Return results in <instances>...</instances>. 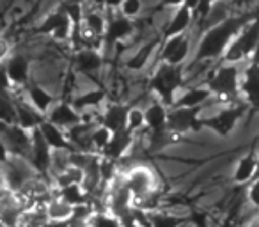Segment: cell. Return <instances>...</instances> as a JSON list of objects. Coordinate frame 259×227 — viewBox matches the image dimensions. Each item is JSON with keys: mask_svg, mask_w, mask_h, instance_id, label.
Masks as SVG:
<instances>
[{"mask_svg": "<svg viewBox=\"0 0 259 227\" xmlns=\"http://www.w3.org/2000/svg\"><path fill=\"white\" fill-rule=\"evenodd\" d=\"M257 13H243L238 16H229L213 25L204 32V36L199 41V47L195 50V61H215L219 57H224L229 44L234 41V37L243 30L247 23H250L255 18Z\"/></svg>", "mask_w": 259, "mask_h": 227, "instance_id": "cell-1", "label": "cell"}, {"mask_svg": "<svg viewBox=\"0 0 259 227\" xmlns=\"http://www.w3.org/2000/svg\"><path fill=\"white\" fill-rule=\"evenodd\" d=\"M183 69L181 66L169 64V62H160V66L155 69V73L149 78V89L158 96L160 101L167 107H174L176 103V93L183 83Z\"/></svg>", "mask_w": 259, "mask_h": 227, "instance_id": "cell-2", "label": "cell"}, {"mask_svg": "<svg viewBox=\"0 0 259 227\" xmlns=\"http://www.w3.org/2000/svg\"><path fill=\"white\" fill-rule=\"evenodd\" d=\"M208 87L211 89L213 96L222 98V100H236L241 93V78L238 64L226 62L220 68L215 69L208 80Z\"/></svg>", "mask_w": 259, "mask_h": 227, "instance_id": "cell-3", "label": "cell"}, {"mask_svg": "<svg viewBox=\"0 0 259 227\" xmlns=\"http://www.w3.org/2000/svg\"><path fill=\"white\" fill-rule=\"evenodd\" d=\"M259 41V11L255 15V18L250 23L243 27L240 34L234 37V41L229 44V48L224 54V61L226 62H234L238 64L240 61L250 59L252 54L255 50V44Z\"/></svg>", "mask_w": 259, "mask_h": 227, "instance_id": "cell-4", "label": "cell"}, {"mask_svg": "<svg viewBox=\"0 0 259 227\" xmlns=\"http://www.w3.org/2000/svg\"><path fill=\"white\" fill-rule=\"evenodd\" d=\"M2 141H4V156H25L29 158L32 149V131L20 124L2 123Z\"/></svg>", "mask_w": 259, "mask_h": 227, "instance_id": "cell-5", "label": "cell"}, {"mask_svg": "<svg viewBox=\"0 0 259 227\" xmlns=\"http://www.w3.org/2000/svg\"><path fill=\"white\" fill-rule=\"evenodd\" d=\"M167 128L183 137L188 131H201L204 126V117H201V108L170 107Z\"/></svg>", "mask_w": 259, "mask_h": 227, "instance_id": "cell-6", "label": "cell"}, {"mask_svg": "<svg viewBox=\"0 0 259 227\" xmlns=\"http://www.w3.org/2000/svg\"><path fill=\"white\" fill-rule=\"evenodd\" d=\"M39 34H50L54 39L57 41H66L71 39L73 36V22L69 18V15L66 13L64 6L59 4L54 11H50L45 20L37 27Z\"/></svg>", "mask_w": 259, "mask_h": 227, "instance_id": "cell-7", "label": "cell"}, {"mask_svg": "<svg viewBox=\"0 0 259 227\" xmlns=\"http://www.w3.org/2000/svg\"><path fill=\"white\" fill-rule=\"evenodd\" d=\"M247 107L240 103L229 105V107H224L222 110H219L215 116L204 117V126L211 128L217 135L220 137H227L229 133H233V130L236 128L238 121L243 117Z\"/></svg>", "mask_w": 259, "mask_h": 227, "instance_id": "cell-8", "label": "cell"}, {"mask_svg": "<svg viewBox=\"0 0 259 227\" xmlns=\"http://www.w3.org/2000/svg\"><path fill=\"white\" fill-rule=\"evenodd\" d=\"M124 181L128 185L130 192L134 194V199L148 195L153 190H158L156 174L146 165H132L124 172Z\"/></svg>", "mask_w": 259, "mask_h": 227, "instance_id": "cell-9", "label": "cell"}, {"mask_svg": "<svg viewBox=\"0 0 259 227\" xmlns=\"http://www.w3.org/2000/svg\"><path fill=\"white\" fill-rule=\"evenodd\" d=\"M52 153L54 149L48 146V142L45 141L43 133L39 128L32 130V149H30L29 160L36 170L41 176H50V167H52Z\"/></svg>", "mask_w": 259, "mask_h": 227, "instance_id": "cell-10", "label": "cell"}, {"mask_svg": "<svg viewBox=\"0 0 259 227\" xmlns=\"http://www.w3.org/2000/svg\"><path fill=\"white\" fill-rule=\"evenodd\" d=\"M188 54H190V39H188L187 34H180V36L163 39V47L160 50V57H162L163 62L181 66L187 61Z\"/></svg>", "mask_w": 259, "mask_h": 227, "instance_id": "cell-11", "label": "cell"}, {"mask_svg": "<svg viewBox=\"0 0 259 227\" xmlns=\"http://www.w3.org/2000/svg\"><path fill=\"white\" fill-rule=\"evenodd\" d=\"M135 135L134 131L130 130V128H124V130H119V131H114V135H112L110 142H108L107 148L101 151V155L107 156V158H112V160H117V162H121V160H124L126 156H128L130 149H132V146L135 144Z\"/></svg>", "mask_w": 259, "mask_h": 227, "instance_id": "cell-12", "label": "cell"}, {"mask_svg": "<svg viewBox=\"0 0 259 227\" xmlns=\"http://www.w3.org/2000/svg\"><path fill=\"white\" fill-rule=\"evenodd\" d=\"M47 119L50 121V123L68 130V128L82 123L83 117H82V114H80V110L73 103L59 101V103H55L54 107L50 108V112L47 114Z\"/></svg>", "mask_w": 259, "mask_h": 227, "instance_id": "cell-13", "label": "cell"}, {"mask_svg": "<svg viewBox=\"0 0 259 227\" xmlns=\"http://www.w3.org/2000/svg\"><path fill=\"white\" fill-rule=\"evenodd\" d=\"M2 71L9 76L13 85H27L30 75V62L25 55H13L4 61Z\"/></svg>", "mask_w": 259, "mask_h": 227, "instance_id": "cell-14", "label": "cell"}, {"mask_svg": "<svg viewBox=\"0 0 259 227\" xmlns=\"http://www.w3.org/2000/svg\"><path fill=\"white\" fill-rule=\"evenodd\" d=\"M241 94L245 101L254 108H259V64L250 62L241 76Z\"/></svg>", "mask_w": 259, "mask_h": 227, "instance_id": "cell-15", "label": "cell"}, {"mask_svg": "<svg viewBox=\"0 0 259 227\" xmlns=\"http://www.w3.org/2000/svg\"><path fill=\"white\" fill-rule=\"evenodd\" d=\"M45 119H47V116L41 114L30 101H23L16 98V124L32 131L39 128Z\"/></svg>", "mask_w": 259, "mask_h": 227, "instance_id": "cell-16", "label": "cell"}, {"mask_svg": "<svg viewBox=\"0 0 259 227\" xmlns=\"http://www.w3.org/2000/svg\"><path fill=\"white\" fill-rule=\"evenodd\" d=\"M128 112L130 107L122 103H110L101 114L100 123L107 126L110 131H119L128 128Z\"/></svg>", "mask_w": 259, "mask_h": 227, "instance_id": "cell-17", "label": "cell"}, {"mask_svg": "<svg viewBox=\"0 0 259 227\" xmlns=\"http://www.w3.org/2000/svg\"><path fill=\"white\" fill-rule=\"evenodd\" d=\"M259 174V156L254 153L241 156L233 170V181L236 185H247Z\"/></svg>", "mask_w": 259, "mask_h": 227, "instance_id": "cell-18", "label": "cell"}, {"mask_svg": "<svg viewBox=\"0 0 259 227\" xmlns=\"http://www.w3.org/2000/svg\"><path fill=\"white\" fill-rule=\"evenodd\" d=\"M134 34V23L130 22L128 16H117V18H112L107 25V32L103 36V41L107 47H112L117 41L126 39Z\"/></svg>", "mask_w": 259, "mask_h": 227, "instance_id": "cell-19", "label": "cell"}, {"mask_svg": "<svg viewBox=\"0 0 259 227\" xmlns=\"http://www.w3.org/2000/svg\"><path fill=\"white\" fill-rule=\"evenodd\" d=\"M146 112V126L149 131H160L167 128V121H169V108L163 101L155 100L153 103L144 108Z\"/></svg>", "mask_w": 259, "mask_h": 227, "instance_id": "cell-20", "label": "cell"}, {"mask_svg": "<svg viewBox=\"0 0 259 227\" xmlns=\"http://www.w3.org/2000/svg\"><path fill=\"white\" fill-rule=\"evenodd\" d=\"M103 57L96 48H80L75 54V66L83 75H94L100 71Z\"/></svg>", "mask_w": 259, "mask_h": 227, "instance_id": "cell-21", "label": "cell"}, {"mask_svg": "<svg viewBox=\"0 0 259 227\" xmlns=\"http://www.w3.org/2000/svg\"><path fill=\"white\" fill-rule=\"evenodd\" d=\"M39 130H41V133H43L45 141L48 142V146H50L52 149H73L71 141H69L64 128L57 126V124L45 119L43 123H41Z\"/></svg>", "mask_w": 259, "mask_h": 227, "instance_id": "cell-22", "label": "cell"}, {"mask_svg": "<svg viewBox=\"0 0 259 227\" xmlns=\"http://www.w3.org/2000/svg\"><path fill=\"white\" fill-rule=\"evenodd\" d=\"M213 96L211 89L208 85L206 87H190L185 93H181L176 98V103L174 107H188V108H201L209 98Z\"/></svg>", "mask_w": 259, "mask_h": 227, "instance_id": "cell-23", "label": "cell"}, {"mask_svg": "<svg viewBox=\"0 0 259 227\" xmlns=\"http://www.w3.org/2000/svg\"><path fill=\"white\" fill-rule=\"evenodd\" d=\"M192 16H194L192 9H188L185 4L180 6L178 11H176V15L172 16V20L169 22V25H167L165 30H163V39H169V37H172V36L185 34V30H187L192 23Z\"/></svg>", "mask_w": 259, "mask_h": 227, "instance_id": "cell-24", "label": "cell"}, {"mask_svg": "<svg viewBox=\"0 0 259 227\" xmlns=\"http://www.w3.org/2000/svg\"><path fill=\"white\" fill-rule=\"evenodd\" d=\"M27 96H29L30 103H32L41 114H45V116H47L48 112H50V108L55 105L54 96H52L45 87L37 85V83H30V85L27 83Z\"/></svg>", "mask_w": 259, "mask_h": 227, "instance_id": "cell-25", "label": "cell"}, {"mask_svg": "<svg viewBox=\"0 0 259 227\" xmlns=\"http://www.w3.org/2000/svg\"><path fill=\"white\" fill-rule=\"evenodd\" d=\"M55 195L61 199H64L66 202L75 208V206H80V204H85V202L91 201L89 194L83 190L82 185H68V187H62V188H54Z\"/></svg>", "mask_w": 259, "mask_h": 227, "instance_id": "cell-26", "label": "cell"}, {"mask_svg": "<svg viewBox=\"0 0 259 227\" xmlns=\"http://www.w3.org/2000/svg\"><path fill=\"white\" fill-rule=\"evenodd\" d=\"M47 213H48V218L55 220V222H66L73 216V206L69 202H66L64 199L54 197L50 199V202L47 204Z\"/></svg>", "mask_w": 259, "mask_h": 227, "instance_id": "cell-27", "label": "cell"}, {"mask_svg": "<svg viewBox=\"0 0 259 227\" xmlns=\"http://www.w3.org/2000/svg\"><path fill=\"white\" fill-rule=\"evenodd\" d=\"M83 177H85V172L82 169L69 165L68 169L52 176V185H54V188H62V187H68V185H82Z\"/></svg>", "mask_w": 259, "mask_h": 227, "instance_id": "cell-28", "label": "cell"}, {"mask_svg": "<svg viewBox=\"0 0 259 227\" xmlns=\"http://www.w3.org/2000/svg\"><path fill=\"white\" fill-rule=\"evenodd\" d=\"M107 25L103 15L98 11L87 13L85 18H83V30H85L89 36L93 37H103L105 32H107Z\"/></svg>", "mask_w": 259, "mask_h": 227, "instance_id": "cell-29", "label": "cell"}, {"mask_svg": "<svg viewBox=\"0 0 259 227\" xmlns=\"http://www.w3.org/2000/svg\"><path fill=\"white\" fill-rule=\"evenodd\" d=\"M187 223V218L174 213L156 209L151 213V227H183Z\"/></svg>", "mask_w": 259, "mask_h": 227, "instance_id": "cell-30", "label": "cell"}, {"mask_svg": "<svg viewBox=\"0 0 259 227\" xmlns=\"http://www.w3.org/2000/svg\"><path fill=\"white\" fill-rule=\"evenodd\" d=\"M155 50H156V41H151V43L144 44V47H142L141 50L134 55V57L126 62V66H128L132 71H141V69L149 62V59L153 57Z\"/></svg>", "mask_w": 259, "mask_h": 227, "instance_id": "cell-31", "label": "cell"}, {"mask_svg": "<svg viewBox=\"0 0 259 227\" xmlns=\"http://www.w3.org/2000/svg\"><path fill=\"white\" fill-rule=\"evenodd\" d=\"M105 100V93L100 89H94V90H89L85 94H80L73 100V105L78 108L80 112L82 110H87V108H96L100 107V103Z\"/></svg>", "mask_w": 259, "mask_h": 227, "instance_id": "cell-32", "label": "cell"}, {"mask_svg": "<svg viewBox=\"0 0 259 227\" xmlns=\"http://www.w3.org/2000/svg\"><path fill=\"white\" fill-rule=\"evenodd\" d=\"M112 135H114V131H110L107 126H103V124H98L96 128H94L93 131V146H94V151L100 153L103 151L105 148L108 146V142H110Z\"/></svg>", "mask_w": 259, "mask_h": 227, "instance_id": "cell-33", "label": "cell"}, {"mask_svg": "<svg viewBox=\"0 0 259 227\" xmlns=\"http://www.w3.org/2000/svg\"><path fill=\"white\" fill-rule=\"evenodd\" d=\"M128 128L134 133H139L142 131L146 126V112L139 107H130V112H128Z\"/></svg>", "mask_w": 259, "mask_h": 227, "instance_id": "cell-34", "label": "cell"}, {"mask_svg": "<svg viewBox=\"0 0 259 227\" xmlns=\"http://www.w3.org/2000/svg\"><path fill=\"white\" fill-rule=\"evenodd\" d=\"M91 227H122V222L108 211L96 213L91 220Z\"/></svg>", "mask_w": 259, "mask_h": 227, "instance_id": "cell-35", "label": "cell"}, {"mask_svg": "<svg viewBox=\"0 0 259 227\" xmlns=\"http://www.w3.org/2000/svg\"><path fill=\"white\" fill-rule=\"evenodd\" d=\"M142 9V2L141 0H124L121 6V11L124 16H128V18H132V16H137L139 13H141Z\"/></svg>", "mask_w": 259, "mask_h": 227, "instance_id": "cell-36", "label": "cell"}, {"mask_svg": "<svg viewBox=\"0 0 259 227\" xmlns=\"http://www.w3.org/2000/svg\"><path fill=\"white\" fill-rule=\"evenodd\" d=\"M247 199L254 208L259 209V174L250 181V187L247 190Z\"/></svg>", "mask_w": 259, "mask_h": 227, "instance_id": "cell-37", "label": "cell"}, {"mask_svg": "<svg viewBox=\"0 0 259 227\" xmlns=\"http://www.w3.org/2000/svg\"><path fill=\"white\" fill-rule=\"evenodd\" d=\"M213 2H215V0H201L197 8L192 11L194 13V16H197V18H208L209 13H211Z\"/></svg>", "mask_w": 259, "mask_h": 227, "instance_id": "cell-38", "label": "cell"}, {"mask_svg": "<svg viewBox=\"0 0 259 227\" xmlns=\"http://www.w3.org/2000/svg\"><path fill=\"white\" fill-rule=\"evenodd\" d=\"M163 6H169V8H180L185 4V0H162Z\"/></svg>", "mask_w": 259, "mask_h": 227, "instance_id": "cell-39", "label": "cell"}, {"mask_svg": "<svg viewBox=\"0 0 259 227\" xmlns=\"http://www.w3.org/2000/svg\"><path fill=\"white\" fill-rule=\"evenodd\" d=\"M2 50H0V57H2V61H6L8 59V52H9V47H8V41H2Z\"/></svg>", "mask_w": 259, "mask_h": 227, "instance_id": "cell-40", "label": "cell"}, {"mask_svg": "<svg viewBox=\"0 0 259 227\" xmlns=\"http://www.w3.org/2000/svg\"><path fill=\"white\" fill-rule=\"evenodd\" d=\"M122 2H124V0H107V8L117 9V8H121V6H122Z\"/></svg>", "mask_w": 259, "mask_h": 227, "instance_id": "cell-41", "label": "cell"}, {"mask_svg": "<svg viewBox=\"0 0 259 227\" xmlns=\"http://www.w3.org/2000/svg\"><path fill=\"white\" fill-rule=\"evenodd\" d=\"M122 227H146V225H142V223H139L137 220H126V222H122Z\"/></svg>", "mask_w": 259, "mask_h": 227, "instance_id": "cell-42", "label": "cell"}, {"mask_svg": "<svg viewBox=\"0 0 259 227\" xmlns=\"http://www.w3.org/2000/svg\"><path fill=\"white\" fill-rule=\"evenodd\" d=\"M199 2H201V0H185V6H187L188 9H192V11H194V9L199 6Z\"/></svg>", "mask_w": 259, "mask_h": 227, "instance_id": "cell-43", "label": "cell"}, {"mask_svg": "<svg viewBox=\"0 0 259 227\" xmlns=\"http://www.w3.org/2000/svg\"><path fill=\"white\" fill-rule=\"evenodd\" d=\"M250 62L259 64V41H257V44H255V50H254V54H252V57H250Z\"/></svg>", "mask_w": 259, "mask_h": 227, "instance_id": "cell-44", "label": "cell"}, {"mask_svg": "<svg viewBox=\"0 0 259 227\" xmlns=\"http://www.w3.org/2000/svg\"><path fill=\"white\" fill-rule=\"evenodd\" d=\"M247 227H259V215H255L254 218H250V222L247 223Z\"/></svg>", "mask_w": 259, "mask_h": 227, "instance_id": "cell-45", "label": "cell"}, {"mask_svg": "<svg viewBox=\"0 0 259 227\" xmlns=\"http://www.w3.org/2000/svg\"><path fill=\"white\" fill-rule=\"evenodd\" d=\"M94 6H98V8H101V6H107V0H93Z\"/></svg>", "mask_w": 259, "mask_h": 227, "instance_id": "cell-46", "label": "cell"}]
</instances>
